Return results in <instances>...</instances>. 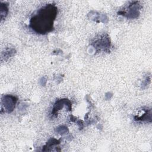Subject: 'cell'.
Listing matches in <instances>:
<instances>
[{
	"label": "cell",
	"instance_id": "cell-8",
	"mask_svg": "<svg viewBox=\"0 0 152 152\" xmlns=\"http://www.w3.org/2000/svg\"><path fill=\"white\" fill-rule=\"evenodd\" d=\"M8 12V5L4 3L0 4V12H1V19L3 20L6 17Z\"/></svg>",
	"mask_w": 152,
	"mask_h": 152
},
{
	"label": "cell",
	"instance_id": "cell-4",
	"mask_svg": "<svg viewBox=\"0 0 152 152\" xmlns=\"http://www.w3.org/2000/svg\"><path fill=\"white\" fill-rule=\"evenodd\" d=\"M92 45L97 51H104L109 52L110 51V41L108 34H104L101 36L98 39L96 40Z\"/></svg>",
	"mask_w": 152,
	"mask_h": 152
},
{
	"label": "cell",
	"instance_id": "cell-5",
	"mask_svg": "<svg viewBox=\"0 0 152 152\" xmlns=\"http://www.w3.org/2000/svg\"><path fill=\"white\" fill-rule=\"evenodd\" d=\"M65 106L71 107V103L70 101L66 99H60L57 100L53 107V109L51 112V116L52 117L56 116V113L59 110L62 109Z\"/></svg>",
	"mask_w": 152,
	"mask_h": 152
},
{
	"label": "cell",
	"instance_id": "cell-3",
	"mask_svg": "<svg viewBox=\"0 0 152 152\" xmlns=\"http://www.w3.org/2000/svg\"><path fill=\"white\" fill-rule=\"evenodd\" d=\"M141 8L138 1L131 2L127 8V10H122L118 12V15H122L128 18L134 19L140 15V9Z\"/></svg>",
	"mask_w": 152,
	"mask_h": 152
},
{
	"label": "cell",
	"instance_id": "cell-1",
	"mask_svg": "<svg viewBox=\"0 0 152 152\" xmlns=\"http://www.w3.org/2000/svg\"><path fill=\"white\" fill-rule=\"evenodd\" d=\"M57 14L58 8L55 4H46L31 16L29 27L37 34H46L54 30V21Z\"/></svg>",
	"mask_w": 152,
	"mask_h": 152
},
{
	"label": "cell",
	"instance_id": "cell-9",
	"mask_svg": "<svg viewBox=\"0 0 152 152\" xmlns=\"http://www.w3.org/2000/svg\"><path fill=\"white\" fill-rule=\"evenodd\" d=\"M55 131L58 133V134H66V132H68V129L67 128V127L64 126V125H61V126H58L56 129H55Z\"/></svg>",
	"mask_w": 152,
	"mask_h": 152
},
{
	"label": "cell",
	"instance_id": "cell-7",
	"mask_svg": "<svg viewBox=\"0 0 152 152\" xmlns=\"http://www.w3.org/2000/svg\"><path fill=\"white\" fill-rule=\"evenodd\" d=\"M60 143V141L58 140H56L54 138H51L48 140V141L46 142V145L43 146V148H42V151H49V148H51L52 147L58 145Z\"/></svg>",
	"mask_w": 152,
	"mask_h": 152
},
{
	"label": "cell",
	"instance_id": "cell-6",
	"mask_svg": "<svg viewBox=\"0 0 152 152\" xmlns=\"http://www.w3.org/2000/svg\"><path fill=\"white\" fill-rule=\"evenodd\" d=\"M151 109L145 110V112L141 116H135L134 120L137 121H148L151 122Z\"/></svg>",
	"mask_w": 152,
	"mask_h": 152
},
{
	"label": "cell",
	"instance_id": "cell-2",
	"mask_svg": "<svg viewBox=\"0 0 152 152\" xmlns=\"http://www.w3.org/2000/svg\"><path fill=\"white\" fill-rule=\"evenodd\" d=\"M17 98L12 95H4L1 98V113H11L15 108Z\"/></svg>",
	"mask_w": 152,
	"mask_h": 152
}]
</instances>
